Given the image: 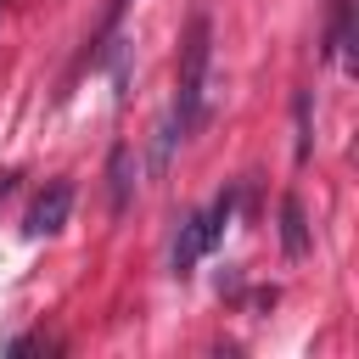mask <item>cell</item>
Returning <instances> with one entry per match:
<instances>
[{"label": "cell", "instance_id": "obj_3", "mask_svg": "<svg viewBox=\"0 0 359 359\" xmlns=\"http://www.w3.org/2000/svg\"><path fill=\"white\" fill-rule=\"evenodd\" d=\"M202 252H213V236H208V213H185L180 236H174V275H191Z\"/></svg>", "mask_w": 359, "mask_h": 359}, {"label": "cell", "instance_id": "obj_4", "mask_svg": "<svg viewBox=\"0 0 359 359\" xmlns=\"http://www.w3.org/2000/svg\"><path fill=\"white\" fill-rule=\"evenodd\" d=\"M280 247H286V258H309V219H303L297 196L280 202Z\"/></svg>", "mask_w": 359, "mask_h": 359}, {"label": "cell", "instance_id": "obj_6", "mask_svg": "<svg viewBox=\"0 0 359 359\" xmlns=\"http://www.w3.org/2000/svg\"><path fill=\"white\" fill-rule=\"evenodd\" d=\"M129 146H112V208H129Z\"/></svg>", "mask_w": 359, "mask_h": 359}, {"label": "cell", "instance_id": "obj_2", "mask_svg": "<svg viewBox=\"0 0 359 359\" xmlns=\"http://www.w3.org/2000/svg\"><path fill=\"white\" fill-rule=\"evenodd\" d=\"M67 213H73V185H67V180H50V185L34 196L22 230H28V236H56V230L67 224Z\"/></svg>", "mask_w": 359, "mask_h": 359}, {"label": "cell", "instance_id": "obj_7", "mask_svg": "<svg viewBox=\"0 0 359 359\" xmlns=\"http://www.w3.org/2000/svg\"><path fill=\"white\" fill-rule=\"evenodd\" d=\"M292 112H297V146H292V157H297V163H309V95H297V101H292Z\"/></svg>", "mask_w": 359, "mask_h": 359}, {"label": "cell", "instance_id": "obj_1", "mask_svg": "<svg viewBox=\"0 0 359 359\" xmlns=\"http://www.w3.org/2000/svg\"><path fill=\"white\" fill-rule=\"evenodd\" d=\"M208 56H213V22L208 17H191V34L180 45V90H174V112H168V123H174L180 140L202 118V101H208Z\"/></svg>", "mask_w": 359, "mask_h": 359}, {"label": "cell", "instance_id": "obj_5", "mask_svg": "<svg viewBox=\"0 0 359 359\" xmlns=\"http://www.w3.org/2000/svg\"><path fill=\"white\" fill-rule=\"evenodd\" d=\"M337 62L353 67V28H348V0H331V45H325Z\"/></svg>", "mask_w": 359, "mask_h": 359}]
</instances>
